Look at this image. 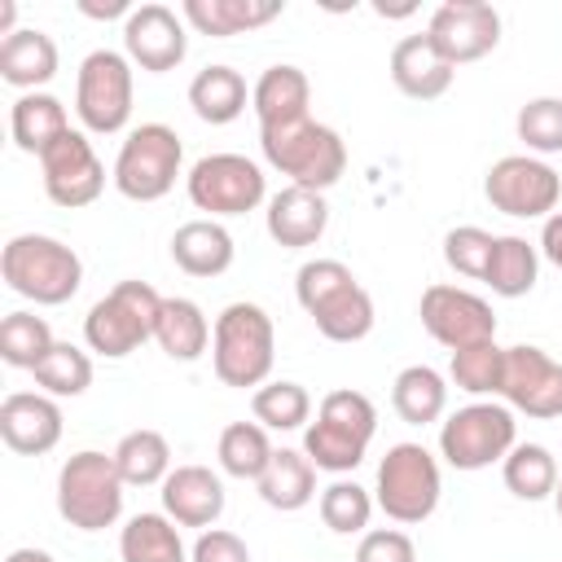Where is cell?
Wrapping results in <instances>:
<instances>
[{
	"mask_svg": "<svg viewBox=\"0 0 562 562\" xmlns=\"http://www.w3.org/2000/svg\"><path fill=\"white\" fill-rule=\"evenodd\" d=\"M426 35L452 66H465V61L487 57L501 44V13L487 0H443L430 13Z\"/></svg>",
	"mask_w": 562,
	"mask_h": 562,
	"instance_id": "obj_18",
	"label": "cell"
},
{
	"mask_svg": "<svg viewBox=\"0 0 562 562\" xmlns=\"http://www.w3.org/2000/svg\"><path fill=\"white\" fill-rule=\"evenodd\" d=\"M233 233L220 220H189L171 233V263L184 277H224L233 268Z\"/></svg>",
	"mask_w": 562,
	"mask_h": 562,
	"instance_id": "obj_23",
	"label": "cell"
},
{
	"mask_svg": "<svg viewBox=\"0 0 562 562\" xmlns=\"http://www.w3.org/2000/svg\"><path fill=\"white\" fill-rule=\"evenodd\" d=\"M443 496V470L435 461V452L426 443H391L386 457L378 461V483H373V501L391 522H426L439 509Z\"/></svg>",
	"mask_w": 562,
	"mask_h": 562,
	"instance_id": "obj_7",
	"label": "cell"
},
{
	"mask_svg": "<svg viewBox=\"0 0 562 562\" xmlns=\"http://www.w3.org/2000/svg\"><path fill=\"white\" fill-rule=\"evenodd\" d=\"M448 378L457 382V391L474 395V400H501V378H505V347L479 342V347H461L448 360Z\"/></svg>",
	"mask_w": 562,
	"mask_h": 562,
	"instance_id": "obj_38",
	"label": "cell"
},
{
	"mask_svg": "<svg viewBox=\"0 0 562 562\" xmlns=\"http://www.w3.org/2000/svg\"><path fill=\"white\" fill-rule=\"evenodd\" d=\"M211 334H215V325L206 321V312L193 299H184V294L162 299L158 325H154V342L162 347V356L189 364V360H198L211 347Z\"/></svg>",
	"mask_w": 562,
	"mask_h": 562,
	"instance_id": "obj_29",
	"label": "cell"
},
{
	"mask_svg": "<svg viewBox=\"0 0 562 562\" xmlns=\"http://www.w3.org/2000/svg\"><path fill=\"white\" fill-rule=\"evenodd\" d=\"M13 31H22L18 26V4L13 0H0V40H9Z\"/></svg>",
	"mask_w": 562,
	"mask_h": 562,
	"instance_id": "obj_48",
	"label": "cell"
},
{
	"mask_svg": "<svg viewBox=\"0 0 562 562\" xmlns=\"http://www.w3.org/2000/svg\"><path fill=\"white\" fill-rule=\"evenodd\" d=\"M514 443L518 422L505 400H470L457 413H448V422H439V457L465 474L505 461Z\"/></svg>",
	"mask_w": 562,
	"mask_h": 562,
	"instance_id": "obj_9",
	"label": "cell"
},
{
	"mask_svg": "<svg viewBox=\"0 0 562 562\" xmlns=\"http://www.w3.org/2000/svg\"><path fill=\"white\" fill-rule=\"evenodd\" d=\"M79 13H88V18H123V22H127V13H132V4H127V0H105V4H92V0H79Z\"/></svg>",
	"mask_w": 562,
	"mask_h": 562,
	"instance_id": "obj_47",
	"label": "cell"
},
{
	"mask_svg": "<svg viewBox=\"0 0 562 562\" xmlns=\"http://www.w3.org/2000/svg\"><path fill=\"white\" fill-rule=\"evenodd\" d=\"M259 149H263V162L272 171H281L290 184H299V189L325 193L347 171V145H342V136L329 123H316L312 114L307 119H294V123L259 127Z\"/></svg>",
	"mask_w": 562,
	"mask_h": 562,
	"instance_id": "obj_4",
	"label": "cell"
},
{
	"mask_svg": "<svg viewBox=\"0 0 562 562\" xmlns=\"http://www.w3.org/2000/svg\"><path fill=\"white\" fill-rule=\"evenodd\" d=\"M281 13H285V0H184L180 4V18L211 40L259 31Z\"/></svg>",
	"mask_w": 562,
	"mask_h": 562,
	"instance_id": "obj_24",
	"label": "cell"
},
{
	"mask_svg": "<svg viewBox=\"0 0 562 562\" xmlns=\"http://www.w3.org/2000/svg\"><path fill=\"white\" fill-rule=\"evenodd\" d=\"M40 180H44V193L53 206H66V211L92 206L105 189V162L97 158L88 132L70 127L66 136H57L40 154Z\"/></svg>",
	"mask_w": 562,
	"mask_h": 562,
	"instance_id": "obj_15",
	"label": "cell"
},
{
	"mask_svg": "<svg viewBox=\"0 0 562 562\" xmlns=\"http://www.w3.org/2000/svg\"><path fill=\"white\" fill-rule=\"evenodd\" d=\"M255 487H259V501L268 509L294 514V509L316 501V465L307 461L303 448H277Z\"/></svg>",
	"mask_w": 562,
	"mask_h": 562,
	"instance_id": "obj_28",
	"label": "cell"
},
{
	"mask_svg": "<svg viewBox=\"0 0 562 562\" xmlns=\"http://www.w3.org/2000/svg\"><path fill=\"white\" fill-rule=\"evenodd\" d=\"M263 228L268 237L281 246V250H307L325 237L329 228V202L325 193L316 189H299V184H285L268 198V211H263Z\"/></svg>",
	"mask_w": 562,
	"mask_h": 562,
	"instance_id": "obj_21",
	"label": "cell"
},
{
	"mask_svg": "<svg viewBox=\"0 0 562 562\" xmlns=\"http://www.w3.org/2000/svg\"><path fill=\"white\" fill-rule=\"evenodd\" d=\"M483 198L492 211L514 220H549L562 202V176L536 154H505L483 176Z\"/></svg>",
	"mask_w": 562,
	"mask_h": 562,
	"instance_id": "obj_13",
	"label": "cell"
},
{
	"mask_svg": "<svg viewBox=\"0 0 562 562\" xmlns=\"http://www.w3.org/2000/svg\"><path fill=\"white\" fill-rule=\"evenodd\" d=\"M57 44L40 26H22L0 40V79L18 92H44V83L57 75Z\"/></svg>",
	"mask_w": 562,
	"mask_h": 562,
	"instance_id": "obj_25",
	"label": "cell"
},
{
	"mask_svg": "<svg viewBox=\"0 0 562 562\" xmlns=\"http://www.w3.org/2000/svg\"><path fill=\"white\" fill-rule=\"evenodd\" d=\"M514 132L527 145V154H536V158L562 154V97H531L518 110Z\"/></svg>",
	"mask_w": 562,
	"mask_h": 562,
	"instance_id": "obj_42",
	"label": "cell"
},
{
	"mask_svg": "<svg viewBox=\"0 0 562 562\" xmlns=\"http://www.w3.org/2000/svg\"><path fill=\"white\" fill-rule=\"evenodd\" d=\"M321 522L334 531V536H364L369 531V518L378 509V501L369 496V487H360L356 479L338 474L329 487H321Z\"/></svg>",
	"mask_w": 562,
	"mask_h": 562,
	"instance_id": "obj_39",
	"label": "cell"
},
{
	"mask_svg": "<svg viewBox=\"0 0 562 562\" xmlns=\"http://www.w3.org/2000/svg\"><path fill=\"white\" fill-rule=\"evenodd\" d=\"M184 167V140L167 123H140L123 136L114 158V189L127 202H158L176 189V176Z\"/></svg>",
	"mask_w": 562,
	"mask_h": 562,
	"instance_id": "obj_10",
	"label": "cell"
},
{
	"mask_svg": "<svg viewBox=\"0 0 562 562\" xmlns=\"http://www.w3.org/2000/svg\"><path fill=\"white\" fill-rule=\"evenodd\" d=\"M136 66L119 48H92L79 61L75 75V114L83 132L92 136H114L132 119V97H136Z\"/></svg>",
	"mask_w": 562,
	"mask_h": 562,
	"instance_id": "obj_11",
	"label": "cell"
},
{
	"mask_svg": "<svg viewBox=\"0 0 562 562\" xmlns=\"http://www.w3.org/2000/svg\"><path fill=\"white\" fill-rule=\"evenodd\" d=\"M114 465H119V474H123V483L127 487H162V479L176 470L171 465V443H167V435L162 430H149V426H140V430H127L119 443H114Z\"/></svg>",
	"mask_w": 562,
	"mask_h": 562,
	"instance_id": "obj_34",
	"label": "cell"
},
{
	"mask_svg": "<svg viewBox=\"0 0 562 562\" xmlns=\"http://www.w3.org/2000/svg\"><path fill=\"white\" fill-rule=\"evenodd\" d=\"M9 132L22 154L40 158L57 136L70 132V114H66L61 97H53V92H18V101L9 110Z\"/></svg>",
	"mask_w": 562,
	"mask_h": 562,
	"instance_id": "obj_30",
	"label": "cell"
},
{
	"mask_svg": "<svg viewBox=\"0 0 562 562\" xmlns=\"http://www.w3.org/2000/svg\"><path fill=\"white\" fill-rule=\"evenodd\" d=\"M119 558L123 562H189V549L180 540V522H171L162 509H145L123 522Z\"/></svg>",
	"mask_w": 562,
	"mask_h": 562,
	"instance_id": "obj_31",
	"label": "cell"
},
{
	"mask_svg": "<svg viewBox=\"0 0 562 562\" xmlns=\"http://www.w3.org/2000/svg\"><path fill=\"white\" fill-rule=\"evenodd\" d=\"M277 364V329L272 316L259 303H228L215 316V334H211V369L224 386H263L272 378Z\"/></svg>",
	"mask_w": 562,
	"mask_h": 562,
	"instance_id": "obj_5",
	"label": "cell"
},
{
	"mask_svg": "<svg viewBox=\"0 0 562 562\" xmlns=\"http://www.w3.org/2000/svg\"><path fill=\"white\" fill-rule=\"evenodd\" d=\"M386 70H391V83H395L404 97H413V101H435V97H443V92L452 88V75H457V66L435 48V40H430L426 31H422V35H404V40L391 48Z\"/></svg>",
	"mask_w": 562,
	"mask_h": 562,
	"instance_id": "obj_22",
	"label": "cell"
},
{
	"mask_svg": "<svg viewBox=\"0 0 562 562\" xmlns=\"http://www.w3.org/2000/svg\"><path fill=\"white\" fill-rule=\"evenodd\" d=\"M501 400L514 413H527L536 422L562 417V360H553L536 342H514L505 347V378H501Z\"/></svg>",
	"mask_w": 562,
	"mask_h": 562,
	"instance_id": "obj_16",
	"label": "cell"
},
{
	"mask_svg": "<svg viewBox=\"0 0 562 562\" xmlns=\"http://www.w3.org/2000/svg\"><path fill=\"white\" fill-rule=\"evenodd\" d=\"M158 307H162V294L149 281H119L83 316L88 351H97L105 360H127L136 347H145L154 338Z\"/></svg>",
	"mask_w": 562,
	"mask_h": 562,
	"instance_id": "obj_8",
	"label": "cell"
},
{
	"mask_svg": "<svg viewBox=\"0 0 562 562\" xmlns=\"http://www.w3.org/2000/svg\"><path fill=\"white\" fill-rule=\"evenodd\" d=\"M189 562H250V544L228 527H206L198 531Z\"/></svg>",
	"mask_w": 562,
	"mask_h": 562,
	"instance_id": "obj_45",
	"label": "cell"
},
{
	"mask_svg": "<svg viewBox=\"0 0 562 562\" xmlns=\"http://www.w3.org/2000/svg\"><path fill=\"white\" fill-rule=\"evenodd\" d=\"M378 435V408L364 391L338 386L316 404V422L303 426V452L325 474H351Z\"/></svg>",
	"mask_w": 562,
	"mask_h": 562,
	"instance_id": "obj_3",
	"label": "cell"
},
{
	"mask_svg": "<svg viewBox=\"0 0 562 562\" xmlns=\"http://www.w3.org/2000/svg\"><path fill=\"white\" fill-rule=\"evenodd\" d=\"M417 316H422V329L448 347V351H461V347H479V342H492L496 338V312L483 294L474 290H461V285H426L422 290V303H417Z\"/></svg>",
	"mask_w": 562,
	"mask_h": 562,
	"instance_id": "obj_14",
	"label": "cell"
},
{
	"mask_svg": "<svg viewBox=\"0 0 562 562\" xmlns=\"http://www.w3.org/2000/svg\"><path fill=\"white\" fill-rule=\"evenodd\" d=\"M307 105H312V83L299 66L281 61V66H268L255 88H250V110L259 119V127H277V123H294V119H307Z\"/></svg>",
	"mask_w": 562,
	"mask_h": 562,
	"instance_id": "obj_26",
	"label": "cell"
},
{
	"mask_svg": "<svg viewBox=\"0 0 562 562\" xmlns=\"http://www.w3.org/2000/svg\"><path fill=\"white\" fill-rule=\"evenodd\" d=\"M272 439H268V430L259 426V422H228L224 430H220V443H215V457H220V470L228 474V479H250V483H259V474L268 470V461H272Z\"/></svg>",
	"mask_w": 562,
	"mask_h": 562,
	"instance_id": "obj_35",
	"label": "cell"
},
{
	"mask_svg": "<svg viewBox=\"0 0 562 562\" xmlns=\"http://www.w3.org/2000/svg\"><path fill=\"white\" fill-rule=\"evenodd\" d=\"M540 281V246H531L527 237L518 233H501L492 241V259H487V272H483V285L501 299H522L531 294Z\"/></svg>",
	"mask_w": 562,
	"mask_h": 562,
	"instance_id": "obj_32",
	"label": "cell"
},
{
	"mask_svg": "<svg viewBox=\"0 0 562 562\" xmlns=\"http://www.w3.org/2000/svg\"><path fill=\"white\" fill-rule=\"evenodd\" d=\"M391 408L408 426H430L448 408V378L430 364H408L391 382Z\"/></svg>",
	"mask_w": 562,
	"mask_h": 562,
	"instance_id": "obj_33",
	"label": "cell"
},
{
	"mask_svg": "<svg viewBox=\"0 0 562 562\" xmlns=\"http://www.w3.org/2000/svg\"><path fill=\"white\" fill-rule=\"evenodd\" d=\"M250 413H255V422L263 430H303L312 422V395H307L303 382L268 378L263 386H255Z\"/></svg>",
	"mask_w": 562,
	"mask_h": 562,
	"instance_id": "obj_36",
	"label": "cell"
},
{
	"mask_svg": "<svg viewBox=\"0 0 562 562\" xmlns=\"http://www.w3.org/2000/svg\"><path fill=\"white\" fill-rule=\"evenodd\" d=\"M501 479L518 501H544V496H553L562 474L544 443H514L509 457L501 461Z\"/></svg>",
	"mask_w": 562,
	"mask_h": 562,
	"instance_id": "obj_37",
	"label": "cell"
},
{
	"mask_svg": "<svg viewBox=\"0 0 562 562\" xmlns=\"http://www.w3.org/2000/svg\"><path fill=\"white\" fill-rule=\"evenodd\" d=\"M189 105H193V114H198L202 123H211V127H224V123L241 119L246 105H250L246 75L233 70V66H224V61L202 66V70L193 75V83H189Z\"/></svg>",
	"mask_w": 562,
	"mask_h": 562,
	"instance_id": "obj_27",
	"label": "cell"
},
{
	"mask_svg": "<svg viewBox=\"0 0 562 562\" xmlns=\"http://www.w3.org/2000/svg\"><path fill=\"white\" fill-rule=\"evenodd\" d=\"M158 496H162V514H167L171 522H180V527H202V531L215 527L220 514H224V505H228L224 479H220L211 465H176V470L162 479Z\"/></svg>",
	"mask_w": 562,
	"mask_h": 562,
	"instance_id": "obj_20",
	"label": "cell"
},
{
	"mask_svg": "<svg viewBox=\"0 0 562 562\" xmlns=\"http://www.w3.org/2000/svg\"><path fill=\"white\" fill-rule=\"evenodd\" d=\"M492 241H496V233H487L479 224H457L443 233V263L470 281H483L487 259H492Z\"/></svg>",
	"mask_w": 562,
	"mask_h": 562,
	"instance_id": "obj_43",
	"label": "cell"
},
{
	"mask_svg": "<svg viewBox=\"0 0 562 562\" xmlns=\"http://www.w3.org/2000/svg\"><path fill=\"white\" fill-rule=\"evenodd\" d=\"M0 277L13 294L31 299L35 307H61L83 285V259L61 237L18 233L0 250Z\"/></svg>",
	"mask_w": 562,
	"mask_h": 562,
	"instance_id": "obj_2",
	"label": "cell"
},
{
	"mask_svg": "<svg viewBox=\"0 0 562 562\" xmlns=\"http://www.w3.org/2000/svg\"><path fill=\"white\" fill-rule=\"evenodd\" d=\"M53 329H48V321L44 316H35V312H9L4 321H0V360L9 364V369H35L48 351H53Z\"/></svg>",
	"mask_w": 562,
	"mask_h": 562,
	"instance_id": "obj_41",
	"label": "cell"
},
{
	"mask_svg": "<svg viewBox=\"0 0 562 562\" xmlns=\"http://www.w3.org/2000/svg\"><path fill=\"white\" fill-rule=\"evenodd\" d=\"M184 193L198 211H206V220H233L268 202V176L255 158L220 149V154H202L189 167Z\"/></svg>",
	"mask_w": 562,
	"mask_h": 562,
	"instance_id": "obj_12",
	"label": "cell"
},
{
	"mask_svg": "<svg viewBox=\"0 0 562 562\" xmlns=\"http://www.w3.org/2000/svg\"><path fill=\"white\" fill-rule=\"evenodd\" d=\"M356 562H417V544L400 527H373L360 536Z\"/></svg>",
	"mask_w": 562,
	"mask_h": 562,
	"instance_id": "obj_44",
	"label": "cell"
},
{
	"mask_svg": "<svg viewBox=\"0 0 562 562\" xmlns=\"http://www.w3.org/2000/svg\"><path fill=\"white\" fill-rule=\"evenodd\" d=\"M540 255L562 272V211H553V215L540 224Z\"/></svg>",
	"mask_w": 562,
	"mask_h": 562,
	"instance_id": "obj_46",
	"label": "cell"
},
{
	"mask_svg": "<svg viewBox=\"0 0 562 562\" xmlns=\"http://www.w3.org/2000/svg\"><path fill=\"white\" fill-rule=\"evenodd\" d=\"M4 562H57L48 549H35V544H22V549H13Z\"/></svg>",
	"mask_w": 562,
	"mask_h": 562,
	"instance_id": "obj_49",
	"label": "cell"
},
{
	"mask_svg": "<svg viewBox=\"0 0 562 562\" xmlns=\"http://www.w3.org/2000/svg\"><path fill=\"white\" fill-rule=\"evenodd\" d=\"M294 299L329 342H360L373 334V294L342 259H307L294 272Z\"/></svg>",
	"mask_w": 562,
	"mask_h": 562,
	"instance_id": "obj_1",
	"label": "cell"
},
{
	"mask_svg": "<svg viewBox=\"0 0 562 562\" xmlns=\"http://www.w3.org/2000/svg\"><path fill=\"white\" fill-rule=\"evenodd\" d=\"M123 487L114 452H70L57 470V514L75 531H105L123 518Z\"/></svg>",
	"mask_w": 562,
	"mask_h": 562,
	"instance_id": "obj_6",
	"label": "cell"
},
{
	"mask_svg": "<svg viewBox=\"0 0 562 562\" xmlns=\"http://www.w3.org/2000/svg\"><path fill=\"white\" fill-rule=\"evenodd\" d=\"M553 509H558V518H562V479H558V487H553Z\"/></svg>",
	"mask_w": 562,
	"mask_h": 562,
	"instance_id": "obj_50",
	"label": "cell"
},
{
	"mask_svg": "<svg viewBox=\"0 0 562 562\" xmlns=\"http://www.w3.org/2000/svg\"><path fill=\"white\" fill-rule=\"evenodd\" d=\"M35 386L53 400H75L92 386V356L75 342H53V351L31 369Z\"/></svg>",
	"mask_w": 562,
	"mask_h": 562,
	"instance_id": "obj_40",
	"label": "cell"
},
{
	"mask_svg": "<svg viewBox=\"0 0 562 562\" xmlns=\"http://www.w3.org/2000/svg\"><path fill=\"white\" fill-rule=\"evenodd\" d=\"M123 53L132 66L149 75H167L189 53V22L171 4H158V0L136 4L123 22Z\"/></svg>",
	"mask_w": 562,
	"mask_h": 562,
	"instance_id": "obj_17",
	"label": "cell"
},
{
	"mask_svg": "<svg viewBox=\"0 0 562 562\" xmlns=\"http://www.w3.org/2000/svg\"><path fill=\"white\" fill-rule=\"evenodd\" d=\"M66 417L61 404L44 391H13L0 404V439L18 457H44L61 443Z\"/></svg>",
	"mask_w": 562,
	"mask_h": 562,
	"instance_id": "obj_19",
	"label": "cell"
}]
</instances>
